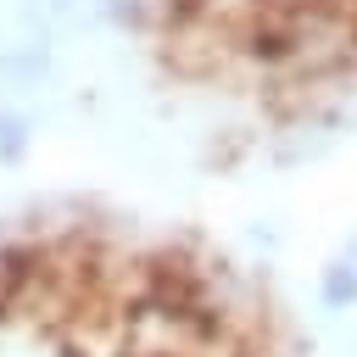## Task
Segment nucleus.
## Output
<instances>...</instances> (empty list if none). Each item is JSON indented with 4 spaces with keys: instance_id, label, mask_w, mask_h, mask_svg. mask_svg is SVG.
I'll return each instance as SVG.
<instances>
[{
    "instance_id": "obj_1",
    "label": "nucleus",
    "mask_w": 357,
    "mask_h": 357,
    "mask_svg": "<svg viewBox=\"0 0 357 357\" xmlns=\"http://www.w3.org/2000/svg\"><path fill=\"white\" fill-rule=\"evenodd\" d=\"M312 296H318V312H329V318L357 312V229H346L329 245V257L312 273Z\"/></svg>"
},
{
    "instance_id": "obj_2",
    "label": "nucleus",
    "mask_w": 357,
    "mask_h": 357,
    "mask_svg": "<svg viewBox=\"0 0 357 357\" xmlns=\"http://www.w3.org/2000/svg\"><path fill=\"white\" fill-rule=\"evenodd\" d=\"M22 151H28V123H22L17 112H0V167L17 162Z\"/></svg>"
}]
</instances>
